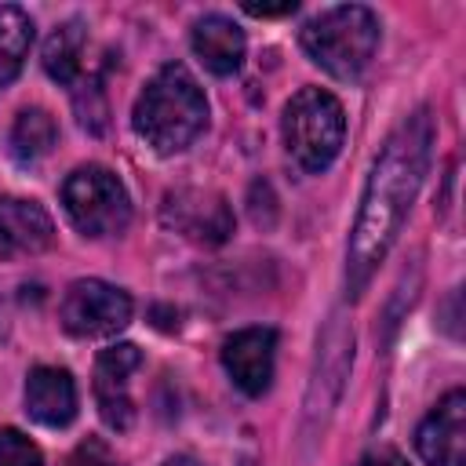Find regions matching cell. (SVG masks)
Listing matches in <instances>:
<instances>
[{
  "mask_svg": "<svg viewBox=\"0 0 466 466\" xmlns=\"http://www.w3.org/2000/svg\"><path fill=\"white\" fill-rule=\"evenodd\" d=\"M430 153H433V116L426 109L411 113L382 142V149L371 164V175L364 182L357 222L350 229V244H346V295L350 299H360V291L375 277L379 262L393 248V240L411 211V200L426 178Z\"/></svg>",
  "mask_w": 466,
  "mask_h": 466,
  "instance_id": "cell-1",
  "label": "cell"
},
{
  "mask_svg": "<svg viewBox=\"0 0 466 466\" xmlns=\"http://www.w3.org/2000/svg\"><path fill=\"white\" fill-rule=\"evenodd\" d=\"M131 124L138 138H146V146H153L157 153L186 149L208 124V98L197 76L182 62L160 66L135 98Z\"/></svg>",
  "mask_w": 466,
  "mask_h": 466,
  "instance_id": "cell-2",
  "label": "cell"
},
{
  "mask_svg": "<svg viewBox=\"0 0 466 466\" xmlns=\"http://www.w3.org/2000/svg\"><path fill=\"white\" fill-rule=\"evenodd\" d=\"M302 51L335 80H353L379 51V18L364 4H339L309 18L299 33Z\"/></svg>",
  "mask_w": 466,
  "mask_h": 466,
  "instance_id": "cell-3",
  "label": "cell"
},
{
  "mask_svg": "<svg viewBox=\"0 0 466 466\" xmlns=\"http://www.w3.org/2000/svg\"><path fill=\"white\" fill-rule=\"evenodd\" d=\"M280 131H284V146H288V157L317 175L324 171L339 149H342V138H346V113H342V102L324 91V87H302L299 95H291V102L284 106V120H280Z\"/></svg>",
  "mask_w": 466,
  "mask_h": 466,
  "instance_id": "cell-4",
  "label": "cell"
},
{
  "mask_svg": "<svg viewBox=\"0 0 466 466\" xmlns=\"http://www.w3.org/2000/svg\"><path fill=\"white\" fill-rule=\"evenodd\" d=\"M62 208L84 237H116L131 222V200L124 182L102 164H84L66 175Z\"/></svg>",
  "mask_w": 466,
  "mask_h": 466,
  "instance_id": "cell-5",
  "label": "cell"
},
{
  "mask_svg": "<svg viewBox=\"0 0 466 466\" xmlns=\"http://www.w3.org/2000/svg\"><path fill=\"white\" fill-rule=\"evenodd\" d=\"M131 295L106 280H73L62 295L58 320L73 339H109L131 324Z\"/></svg>",
  "mask_w": 466,
  "mask_h": 466,
  "instance_id": "cell-6",
  "label": "cell"
},
{
  "mask_svg": "<svg viewBox=\"0 0 466 466\" xmlns=\"http://www.w3.org/2000/svg\"><path fill=\"white\" fill-rule=\"evenodd\" d=\"M160 218L182 233L186 240L193 244H226L229 233H233V208L226 204L222 193L215 189H197V186H182V189H171L164 197V208H160Z\"/></svg>",
  "mask_w": 466,
  "mask_h": 466,
  "instance_id": "cell-7",
  "label": "cell"
},
{
  "mask_svg": "<svg viewBox=\"0 0 466 466\" xmlns=\"http://www.w3.org/2000/svg\"><path fill=\"white\" fill-rule=\"evenodd\" d=\"M142 368V353L135 342L106 346L95 360V404L109 430L124 433L135 426V400H131V375Z\"/></svg>",
  "mask_w": 466,
  "mask_h": 466,
  "instance_id": "cell-8",
  "label": "cell"
},
{
  "mask_svg": "<svg viewBox=\"0 0 466 466\" xmlns=\"http://www.w3.org/2000/svg\"><path fill=\"white\" fill-rule=\"evenodd\" d=\"M277 331L273 328H240L222 342V368L233 386L248 397H262L273 382Z\"/></svg>",
  "mask_w": 466,
  "mask_h": 466,
  "instance_id": "cell-9",
  "label": "cell"
},
{
  "mask_svg": "<svg viewBox=\"0 0 466 466\" xmlns=\"http://www.w3.org/2000/svg\"><path fill=\"white\" fill-rule=\"evenodd\" d=\"M415 448L430 466H462L466 462V393L448 390L437 408L419 422Z\"/></svg>",
  "mask_w": 466,
  "mask_h": 466,
  "instance_id": "cell-10",
  "label": "cell"
},
{
  "mask_svg": "<svg viewBox=\"0 0 466 466\" xmlns=\"http://www.w3.org/2000/svg\"><path fill=\"white\" fill-rule=\"evenodd\" d=\"M55 222L51 215L25 197H0V258L36 255L51 248Z\"/></svg>",
  "mask_w": 466,
  "mask_h": 466,
  "instance_id": "cell-11",
  "label": "cell"
},
{
  "mask_svg": "<svg viewBox=\"0 0 466 466\" xmlns=\"http://www.w3.org/2000/svg\"><path fill=\"white\" fill-rule=\"evenodd\" d=\"M25 411L33 422L62 430L76 419V382L66 368L40 364L25 379Z\"/></svg>",
  "mask_w": 466,
  "mask_h": 466,
  "instance_id": "cell-12",
  "label": "cell"
},
{
  "mask_svg": "<svg viewBox=\"0 0 466 466\" xmlns=\"http://www.w3.org/2000/svg\"><path fill=\"white\" fill-rule=\"evenodd\" d=\"M189 44H193V55L204 62V69H211L215 76H229L240 69L244 62V29L226 18V15H204L193 22V33H189Z\"/></svg>",
  "mask_w": 466,
  "mask_h": 466,
  "instance_id": "cell-13",
  "label": "cell"
},
{
  "mask_svg": "<svg viewBox=\"0 0 466 466\" xmlns=\"http://www.w3.org/2000/svg\"><path fill=\"white\" fill-rule=\"evenodd\" d=\"M87 69H91V62H87V29L73 18V22L58 25L47 36V44H44V73L51 80L73 87Z\"/></svg>",
  "mask_w": 466,
  "mask_h": 466,
  "instance_id": "cell-14",
  "label": "cell"
},
{
  "mask_svg": "<svg viewBox=\"0 0 466 466\" xmlns=\"http://www.w3.org/2000/svg\"><path fill=\"white\" fill-rule=\"evenodd\" d=\"M29 47H33V18L22 7L4 4L0 7V91L22 73Z\"/></svg>",
  "mask_w": 466,
  "mask_h": 466,
  "instance_id": "cell-15",
  "label": "cell"
},
{
  "mask_svg": "<svg viewBox=\"0 0 466 466\" xmlns=\"http://www.w3.org/2000/svg\"><path fill=\"white\" fill-rule=\"evenodd\" d=\"M58 138V127H55V116L40 106H29L15 116V127H11V153L22 160V164H33L40 157L51 153Z\"/></svg>",
  "mask_w": 466,
  "mask_h": 466,
  "instance_id": "cell-16",
  "label": "cell"
},
{
  "mask_svg": "<svg viewBox=\"0 0 466 466\" xmlns=\"http://www.w3.org/2000/svg\"><path fill=\"white\" fill-rule=\"evenodd\" d=\"M73 109H76V120L80 127H87L91 135H102L109 127V106H106V87H102V73L98 69H87L73 87Z\"/></svg>",
  "mask_w": 466,
  "mask_h": 466,
  "instance_id": "cell-17",
  "label": "cell"
},
{
  "mask_svg": "<svg viewBox=\"0 0 466 466\" xmlns=\"http://www.w3.org/2000/svg\"><path fill=\"white\" fill-rule=\"evenodd\" d=\"M0 466H44L40 448L22 430H0Z\"/></svg>",
  "mask_w": 466,
  "mask_h": 466,
  "instance_id": "cell-18",
  "label": "cell"
},
{
  "mask_svg": "<svg viewBox=\"0 0 466 466\" xmlns=\"http://www.w3.org/2000/svg\"><path fill=\"white\" fill-rule=\"evenodd\" d=\"M62 466H116V455L102 437H87L62 459Z\"/></svg>",
  "mask_w": 466,
  "mask_h": 466,
  "instance_id": "cell-19",
  "label": "cell"
},
{
  "mask_svg": "<svg viewBox=\"0 0 466 466\" xmlns=\"http://www.w3.org/2000/svg\"><path fill=\"white\" fill-rule=\"evenodd\" d=\"M357 466H408V459H404L397 448H375V451L360 455Z\"/></svg>",
  "mask_w": 466,
  "mask_h": 466,
  "instance_id": "cell-20",
  "label": "cell"
},
{
  "mask_svg": "<svg viewBox=\"0 0 466 466\" xmlns=\"http://www.w3.org/2000/svg\"><path fill=\"white\" fill-rule=\"evenodd\" d=\"M299 4L295 0H284V4H244V11L248 15H255V18H269V15H291Z\"/></svg>",
  "mask_w": 466,
  "mask_h": 466,
  "instance_id": "cell-21",
  "label": "cell"
},
{
  "mask_svg": "<svg viewBox=\"0 0 466 466\" xmlns=\"http://www.w3.org/2000/svg\"><path fill=\"white\" fill-rule=\"evenodd\" d=\"M164 466H204V462H197L193 455H171V459H164Z\"/></svg>",
  "mask_w": 466,
  "mask_h": 466,
  "instance_id": "cell-22",
  "label": "cell"
}]
</instances>
